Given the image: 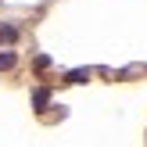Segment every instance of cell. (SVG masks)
I'll list each match as a JSON object with an SVG mask.
<instances>
[{
  "instance_id": "6da1fadb",
  "label": "cell",
  "mask_w": 147,
  "mask_h": 147,
  "mask_svg": "<svg viewBox=\"0 0 147 147\" xmlns=\"http://www.w3.org/2000/svg\"><path fill=\"white\" fill-rule=\"evenodd\" d=\"M7 68H14V54H11V50L0 54V72H7Z\"/></svg>"
},
{
  "instance_id": "7a4b0ae2",
  "label": "cell",
  "mask_w": 147,
  "mask_h": 147,
  "mask_svg": "<svg viewBox=\"0 0 147 147\" xmlns=\"http://www.w3.org/2000/svg\"><path fill=\"white\" fill-rule=\"evenodd\" d=\"M47 100H50V93H47V90H36V93H32V104H36V108H43Z\"/></svg>"
},
{
  "instance_id": "3957f363",
  "label": "cell",
  "mask_w": 147,
  "mask_h": 147,
  "mask_svg": "<svg viewBox=\"0 0 147 147\" xmlns=\"http://www.w3.org/2000/svg\"><path fill=\"white\" fill-rule=\"evenodd\" d=\"M0 40L11 43V40H14V29H11V25H0Z\"/></svg>"
}]
</instances>
